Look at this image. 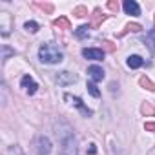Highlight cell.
Here are the masks:
<instances>
[{"label": "cell", "mask_w": 155, "mask_h": 155, "mask_svg": "<svg viewBox=\"0 0 155 155\" xmlns=\"http://www.w3.org/2000/svg\"><path fill=\"white\" fill-rule=\"evenodd\" d=\"M139 84L142 86V88H146V90H150V91H155V84L148 79V77H140L139 79Z\"/></svg>", "instance_id": "obj_15"}, {"label": "cell", "mask_w": 155, "mask_h": 155, "mask_svg": "<svg viewBox=\"0 0 155 155\" xmlns=\"http://www.w3.org/2000/svg\"><path fill=\"white\" fill-rule=\"evenodd\" d=\"M73 15H75V17H86V15H88V8H84V6H77V8L73 9Z\"/></svg>", "instance_id": "obj_18"}, {"label": "cell", "mask_w": 155, "mask_h": 155, "mask_svg": "<svg viewBox=\"0 0 155 155\" xmlns=\"http://www.w3.org/2000/svg\"><path fill=\"white\" fill-rule=\"evenodd\" d=\"M104 20H106V17L101 15V9H95V11H93V22H91V26H93V28H99L101 22H104Z\"/></svg>", "instance_id": "obj_13"}, {"label": "cell", "mask_w": 155, "mask_h": 155, "mask_svg": "<svg viewBox=\"0 0 155 155\" xmlns=\"http://www.w3.org/2000/svg\"><path fill=\"white\" fill-rule=\"evenodd\" d=\"M82 55L90 60H102L104 58V51L99 49V48H84L82 49Z\"/></svg>", "instance_id": "obj_5"}, {"label": "cell", "mask_w": 155, "mask_h": 155, "mask_svg": "<svg viewBox=\"0 0 155 155\" xmlns=\"http://www.w3.org/2000/svg\"><path fill=\"white\" fill-rule=\"evenodd\" d=\"M88 29H90V26H81L75 33H77V37H79V38H84V37H88V35H90V31H88Z\"/></svg>", "instance_id": "obj_20"}, {"label": "cell", "mask_w": 155, "mask_h": 155, "mask_svg": "<svg viewBox=\"0 0 155 155\" xmlns=\"http://www.w3.org/2000/svg\"><path fill=\"white\" fill-rule=\"evenodd\" d=\"M38 58H40V62H44V64H58V62H62L64 55L58 51L57 46H53L51 42H46V44H42L40 49H38Z\"/></svg>", "instance_id": "obj_1"}, {"label": "cell", "mask_w": 155, "mask_h": 155, "mask_svg": "<svg viewBox=\"0 0 155 155\" xmlns=\"http://www.w3.org/2000/svg\"><path fill=\"white\" fill-rule=\"evenodd\" d=\"M49 151H51V140L48 137L40 135L37 139V153L38 155H49Z\"/></svg>", "instance_id": "obj_2"}, {"label": "cell", "mask_w": 155, "mask_h": 155, "mask_svg": "<svg viewBox=\"0 0 155 155\" xmlns=\"http://www.w3.org/2000/svg\"><path fill=\"white\" fill-rule=\"evenodd\" d=\"M11 53H13V51H11L8 46H4V60H6V58H8V55H11Z\"/></svg>", "instance_id": "obj_25"}, {"label": "cell", "mask_w": 155, "mask_h": 155, "mask_svg": "<svg viewBox=\"0 0 155 155\" xmlns=\"http://www.w3.org/2000/svg\"><path fill=\"white\" fill-rule=\"evenodd\" d=\"M88 75L91 77L93 82H101V81L104 79V71H102V68H99V66H90V68H88Z\"/></svg>", "instance_id": "obj_8"}, {"label": "cell", "mask_w": 155, "mask_h": 155, "mask_svg": "<svg viewBox=\"0 0 155 155\" xmlns=\"http://www.w3.org/2000/svg\"><path fill=\"white\" fill-rule=\"evenodd\" d=\"M122 8H124V11H126L128 15H133V17L140 15V8H139V4L135 2V0H124Z\"/></svg>", "instance_id": "obj_7"}, {"label": "cell", "mask_w": 155, "mask_h": 155, "mask_svg": "<svg viewBox=\"0 0 155 155\" xmlns=\"http://www.w3.org/2000/svg\"><path fill=\"white\" fill-rule=\"evenodd\" d=\"M104 48H106L108 51H115V46H113V42H110V40L104 42Z\"/></svg>", "instance_id": "obj_24"}, {"label": "cell", "mask_w": 155, "mask_h": 155, "mask_svg": "<svg viewBox=\"0 0 155 155\" xmlns=\"http://www.w3.org/2000/svg\"><path fill=\"white\" fill-rule=\"evenodd\" d=\"M60 155H77V142H75L73 135H69L68 139H64V142H62V153Z\"/></svg>", "instance_id": "obj_3"}, {"label": "cell", "mask_w": 155, "mask_h": 155, "mask_svg": "<svg viewBox=\"0 0 155 155\" xmlns=\"http://www.w3.org/2000/svg\"><path fill=\"white\" fill-rule=\"evenodd\" d=\"M57 82L62 84V86L73 84V82H77V75H73V73H69V71H60V73L57 75Z\"/></svg>", "instance_id": "obj_6"}, {"label": "cell", "mask_w": 155, "mask_h": 155, "mask_svg": "<svg viewBox=\"0 0 155 155\" xmlns=\"http://www.w3.org/2000/svg\"><path fill=\"white\" fill-rule=\"evenodd\" d=\"M108 9H111V11H119V4L115 2V0H110V2H108Z\"/></svg>", "instance_id": "obj_22"}, {"label": "cell", "mask_w": 155, "mask_h": 155, "mask_svg": "<svg viewBox=\"0 0 155 155\" xmlns=\"http://www.w3.org/2000/svg\"><path fill=\"white\" fill-rule=\"evenodd\" d=\"M66 99H68V101H73V104H75L77 108H79V110H81V111H82V113H84L86 117L93 115V111H91L90 108H86V106L82 104V99H81V97H69V95H66Z\"/></svg>", "instance_id": "obj_9"}, {"label": "cell", "mask_w": 155, "mask_h": 155, "mask_svg": "<svg viewBox=\"0 0 155 155\" xmlns=\"http://www.w3.org/2000/svg\"><path fill=\"white\" fill-rule=\"evenodd\" d=\"M146 42H148V46H150V49L155 53V29H151L148 35H146Z\"/></svg>", "instance_id": "obj_16"}, {"label": "cell", "mask_w": 155, "mask_h": 155, "mask_svg": "<svg viewBox=\"0 0 155 155\" xmlns=\"http://www.w3.org/2000/svg\"><path fill=\"white\" fill-rule=\"evenodd\" d=\"M140 113L146 115V117H153V115H155V106H151L150 102H144V104L140 106Z\"/></svg>", "instance_id": "obj_12"}, {"label": "cell", "mask_w": 155, "mask_h": 155, "mask_svg": "<svg viewBox=\"0 0 155 155\" xmlns=\"http://www.w3.org/2000/svg\"><path fill=\"white\" fill-rule=\"evenodd\" d=\"M53 26L58 28V29H71V22H69L66 17H58V18H55Z\"/></svg>", "instance_id": "obj_11"}, {"label": "cell", "mask_w": 155, "mask_h": 155, "mask_svg": "<svg viewBox=\"0 0 155 155\" xmlns=\"http://www.w3.org/2000/svg\"><path fill=\"white\" fill-rule=\"evenodd\" d=\"M144 130L146 131H155V122H146L144 124Z\"/></svg>", "instance_id": "obj_23"}, {"label": "cell", "mask_w": 155, "mask_h": 155, "mask_svg": "<svg viewBox=\"0 0 155 155\" xmlns=\"http://www.w3.org/2000/svg\"><path fill=\"white\" fill-rule=\"evenodd\" d=\"M140 29H142V26H140V24H137V22H133V24H128V26L124 28V31H122L119 37H124V35H126V33H130V31L137 33V31H140Z\"/></svg>", "instance_id": "obj_14"}, {"label": "cell", "mask_w": 155, "mask_h": 155, "mask_svg": "<svg viewBox=\"0 0 155 155\" xmlns=\"http://www.w3.org/2000/svg\"><path fill=\"white\" fill-rule=\"evenodd\" d=\"M126 64H128V68L137 69V68H140V66L144 64V60H142V57H139V55H131V57H128Z\"/></svg>", "instance_id": "obj_10"}, {"label": "cell", "mask_w": 155, "mask_h": 155, "mask_svg": "<svg viewBox=\"0 0 155 155\" xmlns=\"http://www.w3.org/2000/svg\"><path fill=\"white\" fill-rule=\"evenodd\" d=\"M88 91H90V95L91 97H101V91H99V88L95 86V82H88Z\"/></svg>", "instance_id": "obj_17"}, {"label": "cell", "mask_w": 155, "mask_h": 155, "mask_svg": "<svg viewBox=\"0 0 155 155\" xmlns=\"http://www.w3.org/2000/svg\"><path fill=\"white\" fill-rule=\"evenodd\" d=\"M37 6H38L42 11H46V13H51V11H53V4H42V2H38Z\"/></svg>", "instance_id": "obj_21"}, {"label": "cell", "mask_w": 155, "mask_h": 155, "mask_svg": "<svg viewBox=\"0 0 155 155\" xmlns=\"http://www.w3.org/2000/svg\"><path fill=\"white\" fill-rule=\"evenodd\" d=\"M20 86H22V88H24V90H26L29 95H35V93H37V88H38V84H37V82L31 79L29 75H24V77H22Z\"/></svg>", "instance_id": "obj_4"}, {"label": "cell", "mask_w": 155, "mask_h": 155, "mask_svg": "<svg viewBox=\"0 0 155 155\" xmlns=\"http://www.w3.org/2000/svg\"><path fill=\"white\" fill-rule=\"evenodd\" d=\"M24 28H26V29H28V31H31V33H37V31H38V28H40V26H38V24H37V22H35V20H28V22H26V26H24Z\"/></svg>", "instance_id": "obj_19"}, {"label": "cell", "mask_w": 155, "mask_h": 155, "mask_svg": "<svg viewBox=\"0 0 155 155\" xmlns=\"http://www.w3.org/2000/svg\"><path fill=\"white\" fill-rule=\"evenodd\" d=\"M88 151H90V155H95V153H97V148H95V144H90Z\"/></svg>", "instance_id": "obj_26"}]
</instances>
